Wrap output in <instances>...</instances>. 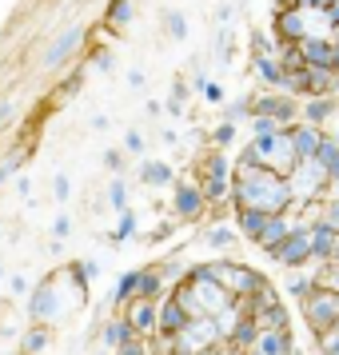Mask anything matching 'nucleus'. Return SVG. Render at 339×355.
Listing matches in <instances>:
<instances>
[{"mask_svg": "<svg viewBox=\"0 0 339 355\" xmlns=\"http://www.w3.org/2000/svg\"><path fill=\"white\" fill-rule=\"evenodd\" d=\"M259 112L275 116V120H291V112H295V108H291L288 100H263V104H259Z\"/></svg>", "mask_w": 339, "mask_h": 355, "instance_id": "9d476101", "label": "nucleus"}, {"mask_svg": "<svg viewBox=\"0 0 339 355\" xmlns=\"http://www.w3.org/2000/svg\"><path fill=\"white\" fill-rule=\"evenodd\" d=\"M168 28H172V36H176V40H184V33H188V24H184V17H180V12H172V17H168Z\"/></svg>", "mask_w": 339, "mask_h": 355, "instance_id": "dca6fc26", "label": "nucleus"}, {"mask_svg": "<svg viewBox=\"0 0 339 355\" xmlns=\"http://www.w3.org/2000/svg\"><path fill=\"white\" fill-rule=\"evenodd\" d=\"M307 116H311V120H323V116H327V104H311V108H307Z\"/></svg>", "mask_w": 339, "mask_h": 355, "instance_id": "a211bd4d", "label": "nucleus"}, {"mask_svg": "<svg viewBox=\"0 0 339 355\" xmlns=\"http://www.w3.org/2000/svg\"><path fill=\"white\" fill-rule=\"evenodd\" d=\"M279 33L284 36H304V20L295 17V12H284V17H279Z\"/></svg>", "mask_w": 339, "mask_h": 355, "instance_id": "9b49d317", "label": "nucleus"}, {"mask_svg": "<svg viewBox=\"0 0 339 355\" xmlns=\"http://www.w3.org/2000/svg\"><path fill=\"white\" fill-rule=\"evenodd\" d=\"M144 180H148V184H164V180H172V172H168L164 164H148V168H144Z\"/></svg>", "mask_w": 339, "mask_h": 355, "instance_id": "ddd939ff", "label": "nucleus"}, {"mask_svg": "<svg viewBox=\"0 0 339 355\" xmlns=\"http://www.w3.org/2000/svg\"><path fill=\"white\" fill-rule=\"evenodd\" d=\"M336 68H339V49H336Z\"/></svg>", "mask_w": 339, "mask_h": 355, "instance_id": "bb28decb", "label": "nucleus"}, {"mask_svg": "<svg viewBox=\"0 0 339 355\" xmlns=\"http://www.w3.org/2000/svg\"><path fill=\"white\" fill-rule=\"evenodd\" d=\"M8 112H12V104H0V124L8 120Z\"/></svg>", "mask_w": 339, "mask_h": 355, "instance_id": "393cba45", "label": "nucleus"}, {"mask_svg": "<svg viewBox=\"0 0 339 355\" xmlns=\"http://www.w3.org/2000/svg\"><path fill=\"white\" fill-rule=\"evenodd\" d=\"M12 168H17V164H12V160H4V164H0V184H4V176H8Z\"/></svg>", "mask_w": 339, "mask_h": 355, "instance_id": "5701e85b", "label": "nucleus"}, {"mask_svg": "<svg viewBox=\"0 0 339 355\" xmlns=\"http://www.w3.org/2000/svg\"><path fill=\"white\" fill-rule=\"evenodd\" d=\"M108 196H112L116 208H124V188H120V184H112V192H108Z\"/></svg>", "mask_w": 339, "mask_h": 355, "instance_id": "6ab92c4d", "label": "nucleus"}, {"mask_svg": "<svg viewBox=\"0 0 339 355\" xmlns=\"http://www.w3.org/2000/svg\"><path fill=\"white\" fill-rule=\"evenodd\" d=\"M128 17H132V4H128V0H116V4H112V20H116V24H124Z\"/></svg>", "mask_w": 339, "mask_h": 355, "instance_id": "2eb2a0df", "label": "nucleus"}, {"mask_svg": "<svg viewBox=\"0 0 339 355\" xmlns=\"http://www.w3.org/2000/svg\"><path fill=\"white\" fill-rule=\"evenodd\" d=\"M339 227H331V224H320V227H311V252L315 256H336V248H339V236H336Z\"/></svg>", "mask_w": 339, "mask_h": 355, "instance_id": "20e7f679", "label": "nucleus"}, {"mask_svg": "<svg viewBox=\"0 0 339 355\" xmlns=\"http://www.w3.org/2000/svg\"><path fill=\"white\" fill-rule=\"evenodd\" d=\"M327 224H331V227H339V204L331 208V220H327Z\"/></svg>", "mask_w": 339, "mask_h": 355, "instance_id": "a878e982", "label": "nucleus"}, {"mask_svg": "<svg viewBox=\"0 0 339 355\" xmlns=\"http://www.w3.org/2000/svg\"><path fill=\"white\" fill-rule=\"evenodd\" d=\"M208 176H211V184H224V176H227V164L216 156V160L208 164Z\"/></svg>", "mask_w": 339, "mask_h": 355, "instance_id": "4468645a", "label": "nucleus"}, {"mask_svg": "<svg viewBox=\"0 0 339 355\" xmlns=\"http://www.w3.org/2000/svg\"><path fill=\"white\" fill-rule=\"evenodd\" d=\"M307 252H311V232H307V227H291V236L275 248L272 256L284 259V263H304Z\"/></svg>", "mask_w": 339, "mask_h": 355, "instance_id": "f03ea898", "label": "nucleus"}, {"mask_svg": "<svg viewBox=\"0 0 339 355\" xmlns=\"http://www.w3.org/2000/svg\"><path fill=\"white\" fill-rule=\"evenodd\" d=\"M128 148L136 152V148H144V140H140V132H128Z\"/></svg>", "mask_w": 339, "mask_h": 355, "instance_id": "4be33fe9", "label": "nucleus"}, {"mask_svg": "<svg viewBox=\"0 0 339 355\" xmlns=\"http://www.w3.org/2000/svg\"><path fill=\"white\" fill-rule=\"evenodd\" d=\"M304 56L311 60V64H320V68L336 64V49H331V44H323V40H304Z\"/></svg>", "mask_w": 339, "mask_h": 355, "instance_id": "39448f33", "label": "nucleus"}, {"mask_svg": "<svg viewBox=\"0 0 339 355\" xmlns=\"http://www.w3.org/2000/svg\"><path fill=\"white\" fill-rule=\"evenodd\" d=\"M76 44H80V28L72 24V28H64V33L56 36V44H52V49L44 52V68H56V64H60V60L68 56V52L76 49Z\"/></svg>", "mask_w": 339, "mask_h": 355, "instance_id": "7ed1b4c3", "label": "nucleus"}, {"mask_svg": "<svg viewBox=\"0 0 339 355\" xmlns=\"http://www.w3.org/2000/svg\"><path fill=\"white\" fill-rule=\"evenodd\" d=\"M288 236H291V227L284 224V220H275V216H272V220H268V227H263V236H259V243H263L268 252H275V248L288 240Z\"/></svg>", "mask_w": 339, "mask_h": 355, "instance_id": "0eeeda50", "label": "nucleus"}, {"mask_svg": "<svg viewBox=\"0 0 339 355\" xmlns=\"http://www.w3.org/2000/svg\"><path fill=\"white\" fill-rule=\"evenodd\" d=\"M256 140H275V124L272 120H256Z\"/></svg>", "mask_w": 339, "mask_h": 355, "instance_id": "f3484780", "label": "nucleus"}, {"mask_svg": "<svg viewBox=\"0 0 339 355\" xmlns=\"http://www.w3.org/2000/svg\"><path fill=\"white\" fill-rule=\"evenodd\" d=\"M288 140H291V152H295V156H315V152H320V136H315L311 128L291 132Z\"/></svg>", "mask_w": 339, "mask_h": 355, "instance_id": "423d86ee", "label": "nucleus"}, {"mask_svg": "<svg viewBox=\"0 0 339 355\" xmlns=\"http://www.w3.org/2000/svg\"><path fill=\"white\" fill-rule=\"evenodd\" d=\"M56 200H68V180L56 176Z\"/></svg>", "mask_w": 339, "mask_h": 355, "instance_id": "aec40b11", "label": "nucleus"}, {"mask_svg": "<svg viewBox=\"0 0 339 355\" xmlns=\"http://www.w3.org/2000/svg\"><path fill=\"white\" fill-rule=\"evenodd\" d=\"M236 200L243 208H263V211H279L288 204V188H279L275 180H240L236 184Z\"/></svg>", "mask_w": 339, "mask_h": 355, "instance_id": "f257e3e1", "label": "nucleus"}, {"mask_svg": "<svg viewBox=\"0 0 339 355\" xmlns=\"http://www.w3.org/2000/svg\"><path fill=\"white\" fill-rule=\"evenodd\" d=\"M176 208L184 211V216H195V211H200V192H195V188H180L176 192Z\"/></svg>", "mask_w": 339, "mask_h": 355, "instance_id": "1a4fd4ad", "label": "nucleus"}, {"mask_svg": "<svg viewBox=\"0 0 339 355\" xmlns=\"http://www.w3.org/2000/svg\"><path fill=\"white\" fill-rule=\"evenodd\" d=\"M327 176H336V180H339V156H336L331 164H327Z\"/></svg>", "mask_w": 339, "mask_h": 355, "instance_id": "b1692460", "label": "nucleus"}, {"mask_svg": "<svg viewBox=\"0 0 339 355\" xmlns=\"http://www.w3.org/2000/svg\"><path fill=\"white\" fill-rule=\"evenodd\" d=\"M268 211H259V208H243V216H240V224H243V232H252V236H263V227H268Z\"/></svg>", "mask_w": 339, "mask_h": 355, "instance_id": "6e6552de", "label": "nucleus"}, {"mask_svg": "<svg viewBox=\"0 0 339 355\" xmlns=\"http://www.w3.org/2000/svg\"><path fill=\"white\" fill-rule=\"evenodd\" d=\"M227 240H232V236H227L224 227H220V232H211V243H216V248H224V243H227Z\"/></svg>", "mask_w": 339, "mask_h": 355, "instance_id": "412c9836", "label": "nucleus"}, {"mask_svg": "<svg viewBox=\"0 0 339 355\" xmlns=\"http://www.w3.org/2000/svg\"><path fill=\"white\" fill-rule=\"evenodd\" d=\"M256 68H259V76H263V80H284V72H279V64H272V60H263V56H259L256 60Z\"/></svg>", "mask_w": 339, "mask_h": 355, "instance_id": "f8f14e48", "label": "nucleus"}]
</instances>
